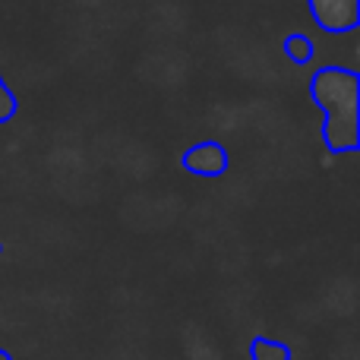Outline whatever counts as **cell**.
I'll return each instance as SVG.
<instances>
[{"label": "cell", "mask_w": 360, "mask_h": 360, "mask_svg": "<svg viewBox=\"0 0 360 360\" xmlns=\"http://www.w3.org/2000/svg\"><path fill=\"white\" fill-rule=\"evenodd\" d=\"M180 165H184L190 174L205 177V180H218L221 174H228L231 168V155L218 139H199L190 149L180 155Z\"/></svg>", "instance_id": "3957f363"}, {"label": "cell", "mask_w": 360, "mask_h": 360, "mask_svg": "<svg viewBox=\"0 0 360 360\" xmlns=\"http://www.w3.org/2000/svg\"><path fill=\"white\" fill-rule=\"evenodd\" d=\"M0 360H16V357H13V354H10V351H6V348H0Z\"/></svg>", "instance_id": "52a82bcc"}, {"label": "cell", "mask_w": 360, "mask_h": 360, "mask_svg": "<svg viewBox=\"0 0 360 360\" xmlns=\"http://www.w3.org/2000/svg\"><path fill=\"white\" fill-rule=\"evenodd\" d=\"M313 101L319 105L323 124V143L329 155H348L360 146V79L354 70L326 63L313 73L310 82Z\"/></svg>", "instance_id": "6da1fadb"}, {"label": "cell", "mask_w": 360, "mask_h": 360, "mask_svg": "<svg viewBox=\"0 0 360 360\" xmlns=\"http://www.w3.org/2000/svg\"><path fill=\"white\" fill-rule=\"evenodd\" d=\"M313 22L329 35H348L360 25V0H307Z\"/></svg>", "instance_id": "7a4b0ae2"}, {"label": "cell", "mask_w": 360, "mask_h": 360, "mask_svg": "<svg viewBox=\"0 0 360 360\" xmlns=\"http://www.w3.org/2000/svg\"><path fill=\"white\" fill-rule=\"evenodd\" d=\"M281 51H285V57L291 63H297V67H304V63H310L313 57H316V44H313V38L304 35V32H291V35L281 41Z\"/></svg>", "instance_id": "5b68a950"}, {"label": "cell", "mask_w": 360, "mask_h": 360, "mask_svg": "<svg viewBox=\"0 0 360 360\" xmlns=\"http://www.w3.org/2000/svg\"><path fill=\"white\" fill-rule=\"evenodd\" d=\"M0 253H4V247H0Z\"/></svg>", "instance_id": "ba28073f"}, {"label": "cell", "mask_w": 360, "mask_h": 360, "mask_svg": "<svg viewBox=\"0 0 360 360\" xmlns=\"http://www.w3.org/2000/svg\"><path fill=\"white\" fill-rule=\"evenodd\" d=\"M16 111H19L16 92H13V89L4 82V76H0V124H10V120L16 117Z\"/></svg>", "instance_id": "8992f818"}, {"label": "cell", "mask_w": 360, "mask_h": 360, "mask_svg": "<svg viewBox=\"0 0 360 360\" xmlns=\"http://www.w3.org/2000/svg\"><path fill=\"white\" fill-rule=\"evenodd\" d=\"M247 357L250 360H294L291 345L285 342H275V338L266 335H253L247 345Z\"/></svg>", "instance_id": "277c9868"}]
</instances>
